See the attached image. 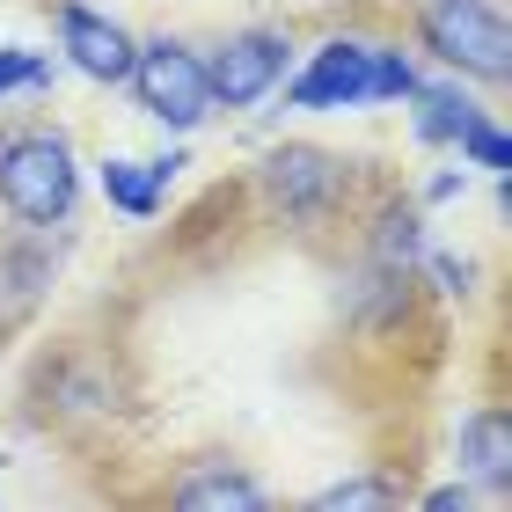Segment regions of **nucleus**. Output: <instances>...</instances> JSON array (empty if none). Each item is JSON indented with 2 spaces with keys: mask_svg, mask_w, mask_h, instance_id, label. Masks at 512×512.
<instances>
[{
  "mask_svg": "<svg viewBox=\"0 0 512 512\" xmlns=\"http://www.w3.org/2000/svg\"><path fill=\"white\" fill-rule=\"evenodd\" d=\"M278 88H286V110H374L417 88V59L374 37H322Z\"/></svg>",
  "mask_w": 512,
  "mask_h": 512,
  "instance_id": "f257e3e1",
  "label": "nucleus"
},
{
  "mask_svg": "<svg viewBox=\"0 0 512 512\" xmlns=\"http://www.w3.org/2000/svg\"><path fill=\"white\" fill-rule=\"evenodd\" d=\"M81 198V161L59 132H8L0 139V205L22 227H66Z\"/></svg>",
  "mask_w": 512,
  "mask_h": 512,
  "instance_id": "f03ea898",
  "label": "nucleus"
},
{
  "mask_svg": "<svg viewBox=\"0 0 512 512\" xmlns=\"http://www.w3.org/2000/svg\"><path fill=\"white\" fill-rule=\"evenodd\" d=\"M417 44L461 81H512V22L498 0H417Z\"/></svg>",
  "mask_w": 512,
  "mask_h": 512,
  "instance_id": "7ed1b4c3",
  "label": "nucleus"
},
{
  "mask_svg": "<svg viewBox=\"0 0 512 512\" xmlns=\"http://www.w3.org/2000/svg\"><path fill=\"white\" fill-rule=\"evenodd\" d=\"M132 103L147 110L154 125L169 132H198L205 118H213V88H205V52H191L183 37H147L132 52Z\"/></svg>",
  "mask_w": 512,
  "mask_h": 512,
  "instance_id": "20e7f679",
  "label": "nucleus"
},
{
  "mask_svg": "<svg viewBox=\"0 0 512 512\" xmlns=\"http://www.w3.org/2000/svg\"><path fill=\"white\" fill-rule=\"evenodd\" d=\"M256 191H264V205L278 220L315 227V220H330L344 205V161L308 147V139H286V147H271L256 161Z\"/></svg>",
  "mask_w": 512,
  "mask_h": 512,
  "instance_id": "39448f33",
  "label": "nucleus"
},
{
  "mask_svg": "<svg viewBox=\"0 0 512 512\" xmlns=\"http://www.w3.org/2000/svg\"><path fill=\"white\" fill-rule=\"evenodd\" d=\"M293 74V37L286 30H235L205 52V88L213 110H256L278 96V81Z\"/></svg>",
  "mask_w": 512,
  "mask_h": 512,
  "instance_id": "423d86ee",
  "label": "nucleus"
},
{
  "mask_svg": "<svg viewBox=\"0 0 512 512\" xmlns=\"http://www.w3.org/2000/svg\"><path fill=\"white\" fill-rule=\"evenodd\" d=\"M52 30H59V59L74 66V74L103 81V88H125L132 52H139V37L125 30V22H110L103 8H88V0H59Z\"/></svg>",
  "mask_w": 512,
  "mask_h": 512,
  "instance_id": "0eeeda50",
  "label": "nucleus"
},
{
  "mask_svg": "<svg viewBox=\"0 0 512 512\" xmlns=\"http://www.w3.org/2000/svg\"><path fill=\"white\" fill-rule=\"evenodd\" d=\"M454 454H461V476L476 483V498H512V410L498 403L469 410L454 432Z\"/></svg>",
  "mask_w": 512,
  "mask_h": 512,
  "instance_id": "6e6552de",
  "label": "nucleus"
},
{
  "mask_svg": "<svg viewBox=\"0 0 512 512\" xmlns=\"http://www.w3.org/2000/svg\"><path fill=\"white\" fill-rule=\"evenodd\" d=\"M169 505H176V512H264L271 491H264L249 469H235V461H198L191 476H176Z\"/></svg>",
  "mask_w": 512,
  "mask_h": 512,
  "instance_id": "1a4fd4ad",
  "label": "nucleus"
},
{
  "mask_svg": "<svg viewBox=\"0 0 512 512\" xmlns=\"http://www.w3.org/2000/svg\"><path fill=\"white\" fill-rule=\"evenodd\" d=\"M96 183H103V205H110V213H125L132 227L161 220V205H169V176H161L154 161H132V154H110L96 169Z\"/></svg>",
  "mask_w": 512,
  "mask_h": 512,
  "instance_id": "9d476101",
  "label": "nucleus"
},
{
  "mask_svg": "<svg viewBox=\"0 0 512 512\" xmlns=\"http://www.w3.org/2000/svg\"><path fill=\"white\" fill-rule=\"evenodd\" d=\"M403 103H410V125H417V139H425V147H454L461 125L476 118V103L461 96V81H417Z\"/></svg>",
  "mask_w": 512,
  "mask_h": 512,
  "instance_id": "9b49d317",
  "label": "nucleus"
},
{
  "mask_svg": "<svg viewBox=\"0 0 512 512\" xmlns=\"http://www.w3.org/2000/svg\"><path fill=\"white\" fill-rule=\"evenodd\" d=\"M417 256H425V213L403 198V205H388V213L374 220V271H417Z\"/></svg>",
  "mask_w": 512,
  "mask_h": 512,
  "instance_id": "f8f14e48",
  "label": "nucleus"
},
{
  "mask_svg": "<svg viewBox=\"0 0 512 512\" xmlns=\"http://www.w3.org/2000/svg\"><path fill=\"white\" fill-rule=\"evenodd\" d=\"M454 147H461V169L512 176V139H505V125H498V118H483V110H476L469 125H461V139H454Z\"/></svg>",
  "mask_w": 512,
  "mask_h": 512,
  "instance_id": "ddd939ff",
  "label": "nucleus"
},
{
  "mask_svg": "<svg viewBox=\"0 0 512 512\" xmlns=\"http://www.w3.org/2000/svg\"><path fill=\"white\" fill-rule=\"evenodd\" d=\"M359 505H403L395 476H344L330 491H315V512H359Z\"/></svg>",
  "mask_w": 512,
  "mask_h": 512,
  "instance_id": "4468645a",
  "label": "nucleus"
},
{
  "mask_svg": "<svg viewBox=\"0 0 512 512\" xmlns=\"http://www.w3.org/2000/svg\"><path fill=\"white\" fill-rule=\"evenodd\" d=\"M59 59L52 52H30V44H0V96H15V88H52Z\"/></svg>",
  "mask_w": 512,
  "mask_h": 512,
  "instance_id": "2eb2a0df",
  "label": "nucleus"
},
{
  "mask_svg": "<svg viewBox=\"0 0 512 512\" xmlns=\"http://www.w3.org/2000/svg\"><path fill=\"white\" fill-rule=\"evenodd\" d=\"M417 264H425V271L439 278V293H469V286H476V271L461 264V256H447V249H432V242H425V256H417Z\"/></svg>",
  "mask_w": 512,
  "mask_h": 512,
  "instance_id": "dca6fc26",
  "label": "nucleus"
},
{
  "mask_svg": "<svg viewBox=\"0 0 512 512\" xmlns=\"http://www.w3.org/2000/svg\"><path fill=\"white\" fill-rule=\"evenodd\" d=\"M417 505H425V512H469V505H476V483H469V476H461V483H439V491H425Z\"/></svg>",
  "mask_w": 512,
  "mask_h": 512,
  "instance_id": "f3484780",
  "label": "nucleus"
},
{
  "mask_svg": "<svg viewBox=\"0 0 512 512\" xmlns=\"http://www.w3.org/2000/svg\"><path fill=\"white\" fill-rule=\"evenodd\" d=\"M447 198H461V176H454V169L425 183V205H447Z\"/></svg>",
  "mask_w": 512,
  "mask_h": 512,
  "instance_id": "a211bd4d",
  "label": "nucleus"
}]
</instances>
